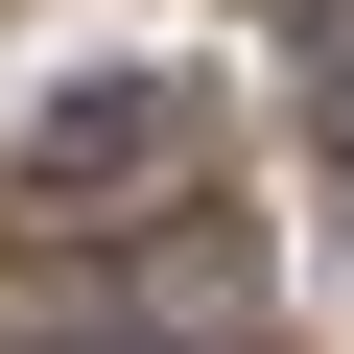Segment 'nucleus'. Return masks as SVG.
Instances as JSON below:
<instances>
[{
    "instance_id": "nucleus-1",
    "label": "nucleus",
    "mask_w": 354,
    "mask_h": 354,
    "mask_svg": "<svg viewBox=\"0 0 354 354\" xmlns=\"http://www.w3.org/2000/svg\"><path fill=\"white\" fill-rule=\"evenodd\" d=\"M189 165H213V95H189V71H71V95L0 118V213L118 236V213H189Z\"/></svg>"
}]
</instances>
